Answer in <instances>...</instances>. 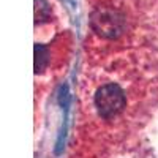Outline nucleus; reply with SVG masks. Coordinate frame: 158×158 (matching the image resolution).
Returning a JSON list of instances; mask_svg holds the SVG:
<instances>
[{
  "label": "nucleus",
  "mask_w": 158,
  "mask_h": 158,
  "mask_svg": "<svg viewBox=\"0 0 158 158\" xmlns=\"http://www.w3.org/2000/svg\"><path fill=\"white\" fill-rule=\"evenodd\" d=\"M95 108L103 118H112L120 114L127 104L125 92L118 84H104L95 94Z\"/></svg>",
  "instance_id": "f257e3e1"
},
{
  "label": "nucleus",
  "mask_w": 158,
  "mask_h": 158,
  "mask_svg": "<svg viewBox=\"0 0 158 158\" xmlns=\"http://www.w3.org/2000/svg\"><path fill=\"white\" fill-rule=\"evenodd\" d=\"M49 18V5L46 0H35V19L36 22L46 21Z\"/></svg>",
  "instance_id": "20e7f679"
},
{
  "label": "nucleus",
  "mask_w": 158,
  "mask_h": 158,
  "mask_svg": "<svg viewBox=\"0 0 158 158\" xmlns=\"http://www.w3.org/2000/svg\"><path fill=\"white\" fill-rule=\"evenodd\" d=\"M90 25L94 32L103 38H117L125 29V19L117 10L98 8L92 13Z\"/></svg>",
  "instance_id": "f03ea898"
},
{
  "label": "nucleus",
  "mask_w": 158,
  "mask_h": 158,
  "mask_svg": "<svg viewBox=\"0 0 158 158\" xmlns=\"http://www.w3.org/2000/svg\"><path fill=\"white\" fill-rule=\"evenodd\" d=\"M49 63V52L43 44H35V74H41Z\"/></svg>",
  "instance_id": "7ed1b4c3"
}]
</instances>
